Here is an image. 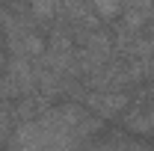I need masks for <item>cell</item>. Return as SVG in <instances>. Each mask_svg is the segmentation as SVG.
I'll return each mask as SVG.
<instances>
[{"instance_id": "cell-1", "label": "cell", "mask_w": 154, "mask_h": 151, "mask_svg": "<svg viewBox=\"0 0 154 151\" xmlns=\"http://www.w3.org/2000/svg\"><path fill=\"white\" fill-rule=\"evenodd\" d=\"M83 104L101 119H116L131 107V95L125 89H89L83 95Z\"/></svg>"}, {"instance_id": "cell-2", "label": "cell", "mask_w": 154, "mask_h": 151, "mask_svg": "<svg viewBox=\"0 0 154 151\" xmlns=\"http://www.w3.org/2000/svg\"><path fill=\"white\" fill-rule=\"evenodd\" d=\"M15 131V113H12V101H0V151L9 145Z\"/></svg>"}, {"instance_id": "cell-3", "label": "cell", "mask_w": 154, "mask_h": 151, "mask_svg": "<svg viewBox=\"0 0 154 151\" xmlns=\"http://www.w3.org/2000/svg\"><path fill=\"white\" fill-rule=\"evenodd\" d=\"M119 151H151V148H148L145 142H136V139H125Z\"/></svg>"}, {"instance_id": "cell-4", "label": "cell", "mask_w": 154, "mask_h": 151, "mask_svg": "<svg viewBox=\"0 0 154 151\" xmlns=\"http://www.w3.org/2000/svg\"><path fill=\"white\" fill-rule=\"evenodd\" d=\"M3 3H6V6H21L24 0H3Z\"/></svg>"}, {"instance_id": "cell-5", "label": "cell", "mask_w": 154, "mask_h": 151, "mask_svg": "<svg viewBox=\"0 0 154 151\" xmlns=\"http://www.w3.org/2000/svg\"><path fill=\"white\" fill-rule=\"evenodd\" d=\"M3 65H6V62H3V54H0V80H3Z\"/></svg>"}, {"instance_id": "cell-6", "label": "cell", "mask_w": 154, "mask_h": 151, "mask_svg": "<svg viewBox=\"0 0 154 151\" xmlns=\"http://www.w3.org/2000/svg\"><path fill=\"white\" fill-rule=\"evenodd\" d=\"M151 136H154V131H151Z\"/></svg>"}]
</instances>
